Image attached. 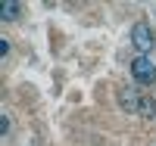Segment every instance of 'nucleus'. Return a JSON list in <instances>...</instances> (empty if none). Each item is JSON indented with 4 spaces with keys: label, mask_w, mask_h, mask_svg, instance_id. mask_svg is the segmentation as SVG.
<instances>
[{
    "label": "nucleus",
    "mask_w": 156,
    "mask_h": 146,
    "mask_svg": "<svg viewBox=\"0 0 156 146\" xmlns=\"http://www.w3.org/2000/svg\"><path fill=\"white\" fill-rule=\"evenodd\" d=\"M131 44H134V50L140 53V56H147V53L156 47V34H153V28L147 22H137L131 28Z\"/></svg>",
    "instance_id": "f257e3e1"
},
{
    "label": "nucleus",
    "mask_w": 156,
    "mask_h": 146,
    "mask_svg": "<svg viewBox=\"0 0 156 146\" xmlns=\"http://www.w3.org/2000/svg\"><path fill=\"white\" fill-rule=\"evenodd\" d=\"M131 75H134L137 84H153V81H156V65H153V59H150V56L131 59Z\"/></svg>",
    "instance_id": "f03ea898"
},
{
    "label": "nucleus",
    "mask_w": 156,
    "mask_h": 146,
    "mask_svg": "<svg viewBox=\"0 0 156 146\" xmlns=\"http://www.w3.org/2000/svg\"><path fill=\"white\" fill-rule=\"evenodd\" d=\"M140 97H144V93H140L137 87H122V90H119V106H122L125 112H134V115H137V109H140Z\"/></svg>",
    "instance_id": "7ed1b4c3"
},
{
    "label": "nucleus",
    "mask_w": 156,
    "mask_h": 146,
    "mask_svg": "<svg viewBox=\"0 0 156 146\" xmlns=\"http://www.w3.org/2000/svg\"><path fill=\"white\" fill-rule=\"evenodd\" d=\"M137 115H140V118H156V100H153L150 93L140 97V109H137Z\"/></svg>",
    "instance_id": "20e7f679"
},
{
    "label": "nucleus",
    "mask_w": 156,
    "mask_h": 146,
    "mask_svg": "<svg viewBox=\"0 0 156 146\" xmlns=\"http://www.w3.org/2000/svg\"><path fill=\"white\" fill-rule=\"evenodd\" d=\"M0 16H3V22H16L19 19V3H3L0 6Z\"/></svg>",
    "instance_id": "39448f33"
},
{
    "label": "nucleus",
    "mask_w": 156,
    "mask_h": 146,
    "mask_svg": "<svg viewBox=\"0 0 156 146\" xmlns=\"http://www.w3.org/2000/svg\"><path fill=\"white\" fill-rule=\"evenodd\" d=\"M6 53H9V41H6V37H0V56H6Z\"/></svg>",
    "instance_id": "423d86ee"
}]
</instances>
